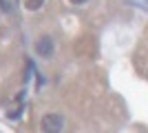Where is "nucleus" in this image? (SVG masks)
Masks as SVG:
<instances>
[{
    "label": "nucleus",
    "instance_id": "f257e3e1",
    "mask_svg": "<svg viewBox=\"0 0 148 133\" xmlns=\"http://www.w3.org/2000/svg\"><path fill=\"white\" fill-rule=\"evenodd\" d=\"M40 129L42 133H62L64 129V118L60 113H47L40 122Z\"/></svg>",
    "mask_w": 148,
    "mask_h": 133
},
{
    "label": "nucleus",
    "instance_id": "f03ea898",
    "mask_svg": "<svg viewBox=\"0 0 148 133\" xmlns=\"http://www.w3.org/2000/svg\"><path fill=\"white\" fill-rule=\"evenodd\" d=\"M36 53L42 58H49L51 53H53V40L49 38V36H44V38H40L36 42Z\"/></svg>",
    "mask_w": 148,
    "mask_h": 133
},
{
    "label": "nucleus",
    "instance_id": "7ed1b4c3",
    "mask_svg": "<svg viewBox=\"0 0 148 133\" xmlns=\"http://www.w3.org/2000/svg\"><path fill=\"white\" fill-rule=\"evenodd\" d=\"M13 5H16V0H0V9L2 11H13Z\"/></svg>",
    "mask_w": 148,
    "mask_h": 133
},
{
    "label": "nucleus",
    "instance_id": "20e7f679",
    "mask_svg": "<svg viewBox=\"0 0 148 133\" xmlns=\"http://www.w3.org/2000/svg\"><path fill=\"white\" fill-rule=\"evenodd\" d=\"M40 5H42V0H29V2H27V7H29L31 11H36Z\"/></svg>",
    "mask_w": 148,
    "mask_h": 133
},
{
    "label": "nucleus",
    "instance_id": "39448f33",
    "mask_svg": "<svg viewBox=\"0 0 148 133\" xmlns=\"http://www.w3.org/2000/svg\"><path fill=\"white\" fill-rule=\"evenodd\" d=\"M71 2H75V5H82V2H86V0H71Z\"/></svg>",
    "mask_w": 148,
    "mask_h": 133
}]
</instances>
